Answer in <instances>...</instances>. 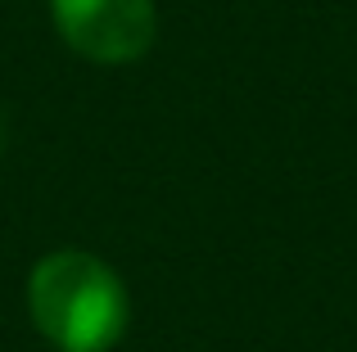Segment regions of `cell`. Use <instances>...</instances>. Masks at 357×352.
<instances>
[{
	"mask_svg": "<svg viewBox=\"0 0 357 352\" xmlns=\"http://www.w3.org/2000/svg\"><path fill=\"white\" fill-rule=\"evenodd\" d=\"M27 307L36 330L59 352H105L127 330L122 280L114 266L82 248H59L32 266Z\"/></svg>",
	"mask_w": 357,
	"mask_h": 352,
	"instance_id": "obj_1",
	"label": "cell"
},
{
	"mask_svg": "<svg viewBox=\"0 0 357 352\" xmlns=\"http://www.w3.org/2000/svg\"><path fill=\"white\" fill-rule=\"evenodd\" d=\"M59 36L91 63H131L154 45V0H54Z\"/></svg>",
	"mask_w": 357,
	"mask_h": 352,
	"instance_id": "obj_2",
	"label": "cell"
},
{
	"mask_svg": "<svg viewBox=\"0 0 357 352\" xmlns=\"http://www.w3.org/2000/svg\"><path fill=\"white\" fill-rule=\"evenodd\" d=\"M0 136H5V127H0Z\"/></svg>",
	"mask_w": 357,
	"mask_h": 352,
	"instance_id": "obj_3",
	"label": "cell"
}]
</instances>
